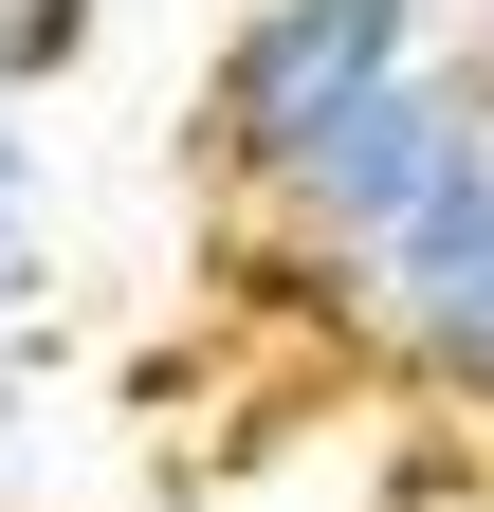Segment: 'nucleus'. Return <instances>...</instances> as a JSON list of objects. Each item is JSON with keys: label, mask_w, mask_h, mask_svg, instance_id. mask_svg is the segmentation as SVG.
<instances>
[{"label": "nucleus", "mask_w": 494, "mask_h": 512, "mask_svg": "<svg viewBox=\"0 0 494 512\" xmlns=\"http://www.w3.org/2000/svg\"><path fill=\"white\" fill-rule=\"evenodd\" d=\"M312 330L348 366H385L403 403H494V110L458 128V165L403 220H366L348 256H293Z\"/></svg>", "instance_id": "nucleus-2"}, {"label": "nucleus", "mask_w": 494, "mask_h": 512, "mask_svg": "<svg viewBox=\"0 0 494 512\" xmlns=\"http://www.w3.org/2000/svg\"><path fill=\"white\" fill-rule=\"evenodd\" d=\"M458 55H476V92H494V0H458Z\"/></svg>", "instance_id": "nucleus-4"}, {"label": "nucleus", "mask_w": 494, "mask_h": 512, "mask_svg": "<svg viewBox=\"0 0 494 512\" xmlns=\"http://www.w3.org/2000/svg\"><path fill=\"white\" fill-rule=\"evenodd\" d=\"M458 55V0H238L202 55V183L238 220H275L403 74Z\"/></svg>", "instance_id": "nucleus-1"}, {"label": "nucleus", "mask_w": 494, "mask_h": 512, "mask_svg": "<svg viewBox=\"0 0 494 512\" xmlns=\"http://www.w3.org/2000/svg\"><path fill=\"white\" fill-rule=\"evenodd\" d=\"M92 19H110V0H0V92H55L92 55Z\"/></svg>", "instance_id": "nucleus-3"}, {"label": "nucleus", "mask_w": 494, "mask_h": 512, "mask_svg": "<svg viewBox=\"0 0 494 512\" xmlns=\"http://www.w3.org/2000/svg\"><path fill=\"white\" fill-rule=\"evenodd\" d=\"M0 238H19V128H0Z\"/></svg>", "instance_id": "nucleus-5"}, {"label": "nucleus", "mask_w": 494, "mask_h": 512, "mask_svg": "<svg viewBox=\"0 0 494 512\" xmlns=\"http://www.w3.org/2000/svg\"><path fill=\"white\" fill-rule=\"evenodd\" d=\"M348 512H440V494H348Z\"/></svg>", "instance_id": "nucleus-6"}, {"label": "nucleus", "mask_w": 494, "mask_h": 512, "mask_svg": "<svg viewBox=\"0 0 494 512\" xmlns=\"http://www.w3.org/2000/svg\"><path fill=\"white\" fill-rule=\"evenodd\" d=\"M0 421H19V348H0Z\"/></svg>", "instance_id": "nucleus-7"}]
</instances>
